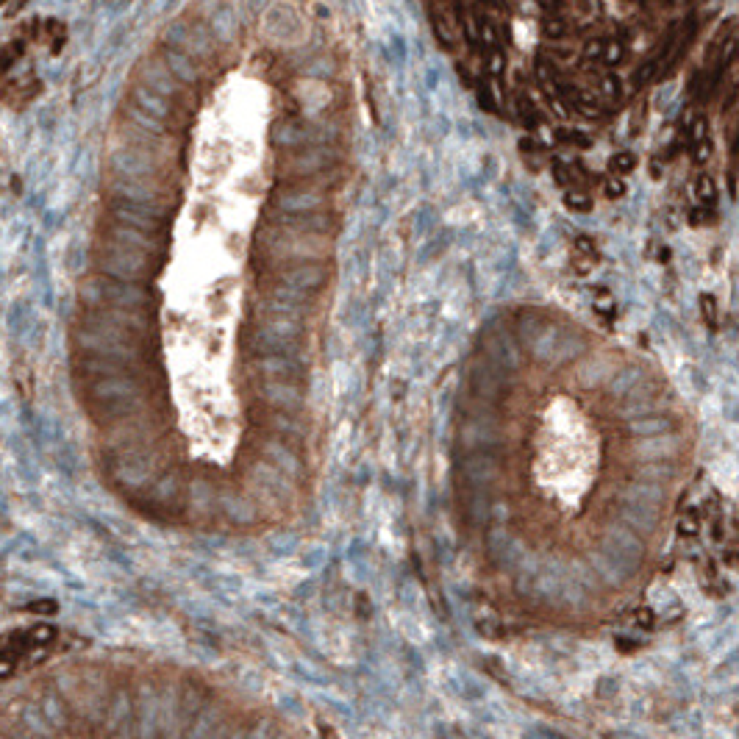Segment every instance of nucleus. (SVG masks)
<instances>
[{
    "instance_id": "412c9836",
    "label": "nucleus",
    "mask_w": 739,
    "mask_h": 739,
    "mask_svg": "<svg viewBox=\"0 0 739 739\" xmlns=\"http://www.w3.org/2000/svg\"><path fill=\"white\" fill-rule=\"evenodd\" d=\"M692 195H695V201H698V206L701 209H712L715 206V201H717V187H715V178L712 176H695V181H692Z\"/></svg>"
},
{
    "instance_id": "39448f33",
    "label": "nucleus",
    "mask_w": 739,
    "mask_h": 739,
    "mask_svg": "<svg viewBox=\"0 0 739 739\" xmlns=\"http://www.w3.org/2000/svg\"><path fill=\"white\" fill-rule=\"evenodd\" d=\"M270 206H275L278 215L297 217V215H314L328 206V198L322 189L300 187V184H278L270 195Z\"/></svg>"
},
{
    "instance_id": "ddd939ff",
    "label": "nucleus",
    "mask_w": 739,
    "mask_h": 739,
    "mask_svg": "<svg viewBox=\"0 0 739 739\" xmlns=\"http://www.w3.org/2000/svg\"><path fill=\"white\" fill-rule=\"evenodd\" d=\"M131 106H137L139 111H145L148 117H153V120H159V123H164V125H170V120L178 114V109L173 106V100H167V98L150 92V89L142 86V84H134V86H131Z\"/></svg>"
},
{
    "instance_id": "4468645a",
    "label": "nucleus",
    "mask_w": 739,
    "mask_h": 739,
    "mask_svg": "<svg viewBox=\"0 0 739 739\" xmlns=\"http://www.w3.org/2000/svg\"><path fill=\"white\" fill-rule=\"evenodd\" d=\"M137 84L148 86L150 92H156V95H162L167 100H173V98L181 95V84L167 72V67L162 61H145L139 67V81Z\"/></svg>"
},
{
    "instance_id": "a878e982",
    "label": "nucleus",
    "mask_w": 739,
    "mask_h": 739,
    "mask_svg": "<svg viewBox=\"0 0 739 739\" xmlns=\"http://www.w3.org/2000/svg\"><path fill=\"white\" fill-rule=\"evenodd\" d=\"M637 170V156L628 153V150H620L612 156V173L620 178V176H631Z\"/></svg>"
},
{
    "instance_id": "ea45409f",
    "label": "nucleus",
    "mask_w": 739,
    "mask_h": 739,
    "mask_svg": "<svg viewBox=\"0 0 739 739\" xmlns=\"http://www.w3.org/2000/svg\"><path fill=\"white\" fill-rule=\"evenodd\" d=\"M651 176L653 178H662V164L659 162H651Z\"/></svg>"
},
{
    "instance_id": "f257e3e1",
    "label": "nucleus",
    "mask_w": 739,
    "mask_h": 739,
    "mask_svg": "<svg viewBox=\"0 0 739 739\" xmlns=\"http://www.w3.org/2000/svg\"><path fill=\"white\" fill-rule=\"evenodd\" d=\"M72 350L84 356H100V359H117L134 367H145L148 359H156L159 342L156 336L134 334L120 325L95 320L92 314L81 311L78 320L72 322Z\"/></svg>"
},
{
    "instance_id": "9d476101",
    "label": "nucleus",
    "mask_w": 739,
    "mask_h": 739,
    "mask_svg": "<svg viewBox=\"0 0 739 739\" xmlns=\"http://www.w3.org/2000/svg\"><path fill=\"white\" fill-rule=\"evenodd\" d=\"M111 189V198H120V201H128V203H139V206H153V209H167L164 206V198H167V189L159 187L156 181H131V178H114L109 184ZM170 212V209H167Z\"/></svg>"
},
{
    "instance_id": "a211bd4d",
    "label": "nucleus",
    "mask_w": 739,
    "mask_h": 739,
    "mask_svg": "<svg viewBox=\"0 0 739 739\" xmlns=\"http://www.w3.org/2000/svg\"><path fill=\"white\" fill-rule=\"evenodd\" d=\"M217 500H220V508L234 520V522H253L256 517V503L247 497L245 492L240 490H220L217 492Z\"/></svg>"
},
{
    "instance_id": "cd10ccee",
    "label": "nucleus",
    "mask_w": 739,
    "mask_h": 739,
    "mask_svg": "<svg viewBox=\"0 0 739 739\" xmlns=\"http://www.w3.org/2000/svg\"><path fill=\"white\" fill-rule=\"evenodd\" d=\"M623 59H625V45H623L620 39H609V42L603 45V56H600V61L609 64V67H614V64H620Z\"/></svg>"
},
{
    "instance_id": "2f4dec72",
    "label": "nucleus",
    "mask_w": 739,
    "mask_h": 739,
    "mask_svg": "<svg viewBox=\"0 0 739 739\" xmlns=\"http://www.w3.org/2000/svg\"><path fill=\"white\" fill-rule=\"evenodd\" d=\"M603 195H606L609 201H620V198L625 195V181L617 178V176H609V178L603 181Z\"/></svg>"
},
{
    "instance_id": "5701e85b",
    "label": "nucleus",
    "mask_w": 739,
    "mask_h": 739,
    "mask_svg": "<svg viewBox=\"0 0 739 739\" xmlns=\"http://www.w3.org/2000/svg\"><path fill=\"white\" fill-rule=\"evenodd\" d=\"M670 428H673V423H670V420H664V417H645V420H639V423H634V426H631V431H634V434H642V437L667 434Z\"/></svg>"
},
{
    "instance_id": "f704fd0d",
    "label": "nucleus",
    "mask_w": 739,
    "mask_h": 739,
    "mask_svg": "<svg viewBox=\"0 0 739 739\" xmlns=\"http://www.w3.org/2000/svg\"><path fill=\"white\" fill-rule=\"evenodd\" d=\"M712 150H715V145H712L709 139L692 145V162H695V164H706V162L712 159Z\"/></svg>"
},
{
    "instance_id": "aec40b11",
    "label": "nucleus",
    "mask_w": 739,
    "mask_h": 739,
    "mask_svg": "<svg viewBox=\"0 0 739 739\" xmlns=\"http://www.w3.org/2000/svg\"><path fill=\"white\" fill-rule=\"evenodd\" d=\"M150 497L159 506H173L181 497V484L176 481V476H162V479H156L150 484Z\"/></svg>"
},
{
    "instance_id": "6ab92c4d",
    "label": "nucleus",
    "mask_w": 739,
    "mask_h": 739,
    "mask_svg": "<svg viewBox=\"0 0 739 739\" xmlns=\"http://www.w3.org/2000/svg\"><path fill=\"white\" fill-rule=\"evenodd\" d=\"M264 331H270L272 336H278V339H283V342H292V345H297V339L303 336V331H306V322L303 320H297V317H278V314H267V317H258L256 320Z\"/></svg>"
},
{
    "instance_id": "c85d7f7f",
    "label": "nucleus",
    "mask_w": 739,
    "mask_h": 739,
    "mask_svg": "<svg viewBox=\"0 0 739 739\" xmlns=\"http://www.w3.org/2000/svg\"><path fill=\"white\" fill-rule=\"evenodd\" d=\"M603 39H598V36H592V39H586L584 45H581V61L584 64H595V61H600V56H603Z\"/></svg>"
},
{
    "instance_id": "0eeeda50",
    "label": "nucleus",
    "mask_w": 739,
    "mask_h": 739,
    "mask_svg": "<svg viewBox=\"0 0 739 739\" xmlns=\"http://www.w3.org/2000/svg\"><path fill=\"white\" fill-rule=\"evenodd\" d=\"M78 392L89 403H114V400H139L142 398V381L139 378H98V381H81Z\"/></svg>"
},
{
    "instance_id": "dca6fc26",
    "label": "nucleus",
    "mask_w": 739,
    "mask_h": 739,
    "mask_svg": "<svg viewBox=\"0 0 739 739\" xmlns=\"http://www.w3.org/2000/svg\"><path fill=\"white\" fill-rule=\"evenodd\" d=\"M162 56H164V67H167V72H170L178 84L195 86V84L201 81V70H198L195 59H189V56H187L184 50H178L176 45H164Z\"/></svg>"
},
{
    "instance_id": "9b49d317",
    "label": "nucleus",
    "mask_w": 739,
    "mask_h": 739,
    "mask_svg": "<svg viewBox=\"0 0 739 739\" xmlns=\"http://www.w3.org/2000/svg\"><path fill=\"white\" fill-rule=\"evenodd\" d=\"M256 448H258V459H264L267 465H272V467H275L278 473H283L289 481H295V479L300 476V470H303V459L297 456V451H292V448L283 445L281 439L264 434V437L256 442Z\"/></svg>"
},
{
    "instance_id": "7ed1b4c3",
    "label": "nucleus",
    "mask_w": 739,
    "mask_h": 739,
    "mask_svg": "<svg viewBox=\"0 0 739 739\" xmlns=\"http://www.w3.org/2000/svg\"><path fill=\"white\" fill-rule=\"evenodd\" d=\"M92 261H95L98 275H106V278H114V281H125V283H142V281H150V278L159 275L164 258H153V256H145V253H137V250H125V247H117L111 242L98 240L95 247H92Z\"/></svg>"
},
{
    "instance_id": "2eb2a0df",
    "label": "nucleus",
    "mask_w": 739,
    "mask_h": 739,
    "mask_svg": "<svg viewBox=\"0 0 739 739\" xmlns=\"http://www.w3.org/2000/svg\"><path fill=\"white\" fill-rule=\"evenodd\" d=\"M247 479L253 481V487L264 490V492H272V495H289L292 492V481L278 473L272 465H267L264 459H256L247 465Z\"/></svg>"
},
{
    "instance_id": "4be33fe9",
    "label": "nucleus",
    "mask_w": 739,
    "mask_h": 739,
    "mask_svg": "<svg viewBox=\"0 0 739 739\" xmlns=\"http://www.w3.org/2000/svg\"><path fill=\"white\" fill-rule=\"evenodd\" d=\"M567 33H570V25H567L564 17L553 14V17H545V20H542V36H545V39H550V42H561Z\"/></svg>"
},
{
    "instance_id": "f03ea898",
    "label": "nucleus",
    "mask_w": 739,
    "mask_h": 739,
    "mask_svg": "<svg viewBox=\"0 0 739 739\" xmlns=\"http://www.w3.org/2000/svg\"><path fill=\"white\" fill-rule=\"evenodd\" d=\"M78 303L84 311H100V309H120V311H145L156 314V295L145 289L142 283H125L106 275L84 278L78 286Z\"/></svg>"
},
{
    "instance_id": "6e6552de",
    "label": "nucleus",
    "mask_w": 739,
    "mask_h": 739,
    "mask_svg": "<svg viewBox=\"0 0 739 739\" xmlns=\"http://www.w3.org/2000/svg\"><path fill=\"white\" fill-rule=\"evenodd\" d=\"M72 373L78 381H98V378H139L142 367L117 361V359H100V356H84L75 353L72 359Z\"/></svg>"
},
{
    "instance_id": "7c9ffc66",
    "label": "nucleus",
    "mask_w": 739,
    "mask_h": 739,
    "mask_svg": "<svg viewBox=\"0 0 739 739\" xmlns=\"http://www.w3.org/2000/svg\"><path fill=\"white\" fill-rule=\"evenodd\" d=\"M22 53H25V45H22L20 39H14L8 47H3V50H0V75H3V72H6V70H8Z\"/></svg>"
},
{
    "instance_id": "473e14b6",
    "label": "nucleus",
    "mask_w": 739,
    "mask_h": 739,
    "mask_svg": "<svg viewBox=\"0 0 739 739\" xmlns=\"http://www.w3.org/2000/svg\"><path fill=\"white\" fill-rule=\"evenodd\" d=\"M534 75H536L539 86H550L553 84V67H550V61L545 56H539V61L534 64Z\"/></svg>"
},
{
    "instance_id": "f8f14e48",
    "label": "nucleus",
    "mask_w": 739,
    "mask_h": 739,
    "mask_svg": "<svg viewBox=\"0 0 739 739\" xmlns=\"http://www.w3.org/2000/svg\"><path fill=\"white\" fill-rule=\"evenodd\" d=\"M250 364H253V370L258 373V378H264V381H289V384H297V378L306 381V378H303L306 370H303L295 359H289V356L267 353V356H256V359H250Z\"/></svg>"
},
{
    "instance_id": "20e7f679",
    "label": "nucleus",
    "mask_w": 739,
    "mask_h": 739,
    "mask_svg": "<svg viewBox=\"0 0 739 739\" xmlns=\"http://www.w3.org/2000/svg\"><path fill=\"white\" fill-rule=\"evenodd\" d=\"M106 209H109L111 223H120V226H128V228H137V231H145L153 237H162L167 231V217H170L167 209L139 206V203H128L120 198H109Z\"/></svg>"
},
{
    "instance_id": "bb28decb",
    "label": "nucleus",
    "mask_w": 739,
    "mask_h": 739,
    "mask_svg": "<svg viewBox=\"0 0 739 739\" xmlns=\"http://www.w3.org/2000/svg\"><path fill=\"white\" fill-rule=\"evenodd\" d=\"M484 67L490 75H503L506 72V53L500 47H487L484 53Z\"/></svg>"
},
{
    "instance_id": "72a5a7b5",
    "label": "nucleus",
    "mask_w": 739,
    "mask_h": 739,
    "mask_svg": "<svg viewBox=\"0 0 739 739\" xmlns=\"http://www.w3.org/2000/svg\"><path fill=\"white\" fill-rule=\"evenodd\" d=\"M592 306H595V311H598V314H606V311H612V309H614V297H612V292H609V289H595Z\"/></svg>"
},
{
    "instance_id": "e433bc0d",
    "label": "nucleus",
    "mask_w": 739,
    "mask_h": 739,
    "mask_svg": "<svg viewBox=\"0 0 739 739\" xmlns=\"http://www.w3.org/2000/svg\"><path fill=\"white\" fill-rule=\"evenodd\" d=\"M698 528H701V520H698V517H692V514H684V517L678 520V531H681L684 536H692V534H698Z\"/></svg>"
},
{
    "instance_id": "c9c22d12",
    "label": "nucleus",
    "mask_w": 739,
    "mask_h": 739,
    "mask_svg": "<svg viewBox=\"0 0 739 739\" xmlns=\"http://www.w3.org/2000/svg\"><path fill=\"white\" fill-rule=\"evenodd\" d=\"M701 306H703V317H706V322L712 325V328H717V303H715V297L712 295H703L701 297Z\"/></svg>"
},
{
    "instance_id": "1a4fd4ad",
    "label": "nucleus",
    "mask_w": 739,
    "mask_h": 739,
    "mask_svg": "<svg viewBox=\"0 0 739 739\" xmlns=\"http://www.w3.org/2000/svg\"><path fill=\"white\" fill-rule=\"evenodd\" d=\"M253 389L258 392L261 406H267L272 412H289V414H297V409L303 406V398H306V389L297 387V384H289V381H264V378H258L253 384Z\"/></svg>"
},
{
    "instance_id": "393cba45",
    "label": "nucleus",
    "mask_w": 739,
    "mask_h": 739,
    "mask_svg": "<svg viewBox=\"0 0 739 739\" xmlns=\"http://www.w3.org/2000/svg\"><path fill=\"white\" fill-rule=\"evenodd\" d=\"M623 84H620V78L614 75V72H603L600 78H598V92L595 95H600V98H606V100H617L620 98V89Z\"/></svg>"
},
{
    "instance_id": "c756f323",
    "label": "nucleus",
    "mask_w": 739,
    "mask_h": 739,
    "mask_svg": "<svg viewBox=\"0 0 739 739\" xmlns=\"http://www.w3.org/2000/svg\"><path fill=\"white\" fill-rule=\"evenodd\" d=\"M687 137H690V142H692V145H698V142L709 139V123H706V117H703V114H695V117L690 120V131H687Z\"/></svg>"
},
{
    "instance_id": "f3484780",
    "label": "nucleus",
    "mask_w": 739,
    "mask_h": 739,
    "mask_svg": "<svg viewBox=\"0 0 739 739\" xmlns=\"http://www.w3.org/2000/svg\"><path fill=\"white\" fill-rule=\"evenodd\" d=\"M139 400H114V403H86V414L95 426H114L134 417Z\"/></svg>"
},
{
    "instance_id": "4c0bfd02",
    "label": "nucleus",
    "mask_w": 739,
    "mask_h": 739,
    "mask_svg": "<svg viewBox=\"0 0 739 739\" xmlns=\"http://www.w3.org/2000/svg\"><path fill=\"white\" fill-rule=\"evenodd\" d=\"M690 223H692V226H706V223H712V212L698 206V209L690 212Z\"/></svg>"
},
{
    "instance_id": "b1692460",
    "label": "nucleus",
    "mask_w": 739,
    "mask_h": 739,
    "mask_svg": "<svg viewBox=\"0 0 739 739\" xmlns=\"http://www.w3.org/2000/svg\"><path fill=\"white\" fill-rule=\"evenodd\" d=\"M564 206L570 212H589L592 209V198L586 189H578V187H570L564 189Z\"/></svg>"
},
{
    "instance_id": "423d86ee",
    "label": "nucleus",
    "mask_w": 739,
    "mask_h": 739,
    "mask_svg": "<svg viewBox=\"0 0 739 739\" xmlns=\"http://www.w3.org/2000/svg\"><path fill=\"white\" fill-rule=\"evenodd\" d=\"M98 240L111 242L117 247H125V250H137V253L153 256V258H164L162 237H153V234H145V231H137V228H128V226H120V223H111V220L100 223Z\"/></svg>"
},
{
    "instance_id": "58836bf2",
    "label": "nucleus",
    "mask_w": 739,
    "mask_h": 739,
    "mask_svg": "<svg viewBox=\"0 0 739 739\" xmlns=\"http://www.w3.org/2000/svg\"><path fill=\"white\" fill-rule=\"evenodd\" d=\"M575 250L581 253V258H589V261H595V245H592V240L581 237V240L575 242Z\"/></svg>"
}]
</instances>
